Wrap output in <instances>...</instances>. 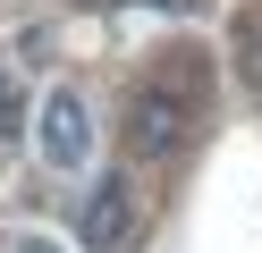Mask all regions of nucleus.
Returning <instances> with one entry per match:
<instances>
[{
	"mask_svg": "<svg viewBox=\"0 0 262 253\" xmlns=\"http://www.w3.org/2000/svg\"><path fill=\"white\" fill-rule=\"evenodd\" d=\"M211 110V84H203V59L194 51H169V67H152V76L136 84V101H127V160H169V152L194 144V127H203Z\"/></svg>",
	"mask_w": 262,
	"mask_h": 253,
	"instance_id": "nucleus-1",
	"label": "nucleus"
},
{
	"mask_svg": "<svg viewBox=\"0 0 262 253\" xmlns=\"http://www.w3.org/2000/svg\"><path fill=\"white\" fill-rule=\"evenodd\" d=\"M34 152L51 169H85L93 160V101H85V84H51L42 93V110H34Z\"/></svg>",
	"mask_w": 262,
	"mask_h": 253,
	"instance_id": "nucleus-2",
	"label": "nucleus"
},
{
	"mask_svg": "<svg viewBox=\"0 0 262 253\" xmlns=\"http://www.w3.org/2000/svg\"><path fill=\"white\" fill-rule=\"evenodd\" d=\"M136 228H144V211H136V186H127V177H102V186L85 194V211H76L85 253H127Z\"/></svg>",
	"mask_w": 262,
	"mask_h": 253,
	"instance_id": "nucleus-3",
	"label": "nucleus"
},
{
	"mask_svg": "<svg viewBox=\"0 0 262 253\" xmlns=\"http://www.w3.org/2000/svg\"><path fill=\"white\" fill-rule=\"evenodd\" d=\"M237 59H245V84H262V26H245V42H237Z\"/></svg>",
	"mask_w": 262,
	"mask_h": 253,
	"instance_id": "nucleus-4",
	"label": "nucleus"
},
{
	"mask_svg": "<svg viewBox=\"0 0 262 253\" xmlns=\"http://www.w3.org/2000/svg\"><path fill=\"white\" fill-rule=\"evenodd\" d=\"M17 118H26V110H17V84L0 76V135H17Z\"/></svg>",
	"mask_w": 262,
	"mask_h": 253,
	"instance_id": "nucleus-5",
	"label": "nucleus"
},
{
	"mask_svg": "<svg viewBox=\"0 0 262 253\" xmlns=\"http://www.w3.org/2000/svg\"><path fill=\"white\" fill-rule=\"evenodd\" d=\"M17 253H59V245H51V236H26V245H17Z\"/></svg>",
	"mask_w": 262,
	"mask_h": 253,
	"instance_id": "nucleus-6",
	"label": "nucleus"
},
{
	"mask_svg": "<svg viewBox=\"0 0 262 253\" xmlns=\"http://www.w3.org/2000/svg\"><path fill=\"white\" fill-rule=\"evenodd\" d=\"M136 9H194V0H136Z\"/></svg>",
	"mask_w": 262,
	"mask_h": 253,
	"instance_id": "nucleus-7",
	"label": "nucleus"
}]
</instances>
